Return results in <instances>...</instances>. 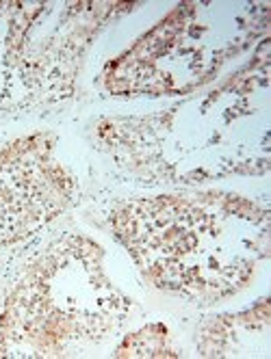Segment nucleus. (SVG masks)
<instances>
[{
	"label": "nucleus",
	"instance_id": "2",
	"mask_svg": "<svg viewBox=\"0 0 271 359\" xmlns=\"http://www.w3.org/2000/svg\"><path fill=\"white\" fill-rule=\"evenodd\" d=\"M103 258V247L79 234L48 247L7 299L0 357H65L111 340L133 303L107 277Z\"/></svg>",
	"mask_w": 271,
	"mask_h": 359
},
{
	"label": "nucleus",
	"instance_id": "1",
	"mask_svg": "<svg viewBox=\"0 0 271 359\" xmlns=\"http://www.w3.org/2000/svg\"><path fill=\"white\" fill-rule=\"evenodd\" d=\"M111 221L143 277L193 303L237 294L267 258V212L237 195L143 197L121 203Z\"/></svg>",
	"mask_w": 271,
	"mask_h": 359
},
{
	"label": "nucleus",
	"instance_id": "3",
	"mask_svg": "<svg viewBox=\"0 0 271 359\" xmlns=\"http://www.w3.org/2000/svg\"><path fill=\"white\" fill-rule=\"evenodd\" d=\"M77 195V177L57 158V139L37 133L0 149V247L55 221Z\"/></svg>",
	"mask_w": 271,
	"mask_h": 359
}]
</instances>
